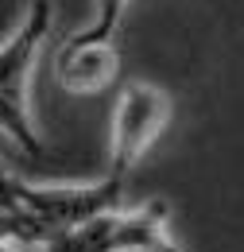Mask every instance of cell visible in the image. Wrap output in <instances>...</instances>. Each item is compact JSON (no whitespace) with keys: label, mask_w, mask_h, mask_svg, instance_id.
<instances>
[{"label":"cell","mask_w":244,"mask_h":252,"mask_svg":"<svg viewBox=\"0 0 244 252\" xmlns=\"http://www.w3.org/2000/svg\"><path fill=\"white\" fill-rule=\"evenodd\" d=\"M51 24H55L51 0H31L28 16L0 47V132L39 159L47 156V148L31 125V70L51 35Z\"/></svg>","instance_id":"1"},{"label":"cell","mask_w":244,"mask_h":252,"mask_svg":"<svg viewBox=\"0 0 244 252\" xmlns=\"http://www.w3.org/2000/svg\"><path fill=\"white\" fill-rule=\"evenodd\" d=\"M109 252H183L167 237V202H148L140 210H113Z\"/></svg>","instance_id":"5"},{"label":"cell","mask_w":244,"mask_h":252,"mask_svg":"<svg viewBox=\"0 0 244 252\" xmlns=\"http://www.w3.org/2000/svg\"><path fill=\"white\" fill-rule=\"evenodd\" d=\"M171 121V97L152 82H128L113 105V136H109V175L124 179L148 156L159 132Z\"/></svg>","instance_id":"2"},{"label":"cell","mask_w":244,"mask_h":252,"mask_svg":"<svg viewBox=\"0 0 244 252\" xmlns=\"http://www.w3.org/2000/svg\"><path fill=\"white\" fill-rule=\"evenodd\" d=\"M128 8V0H97V12H93V24L82 28L86 35H97V39H113L117 28H121V16Z\"/></svg>","instance_id":"6"},{"label":"cell","mask_w":244,"mask_h":252,"mask_svg":"<svg viewBox=\"0 0 244 252\" xmlns=\"http://www.w3.org/2000/svg\"><path fill=\"white\" fill-rule=\"evenodd\" d=\"M59 82L70 94H101L105 86L117 82L121 74V55L113 47V39H97V35L74 32L59 51Z\"/></svg>","instance_id":"4"},{"label":"cell","mask_w":244,"mask_h":252,"mask_svg":"<svg viewBox=\"0 0 244 252\" xmlns=\"http://www.w3.org/2000/svg\"><path fill=\"white\" fill-rule=\"evenodd\" d=\"M0 210L24 214V206H20V179L12 171H4V163H0Z\"/></svg>","instance_id":"7"},{"label":"cell","mask_w":244,"mask_h":252,"mask_svg":"<svg viewBox=\"0 0 244 252\" xmlns=\"http://www.w3.org/2000/svg\"><path fill=\"white\" fill-rule=\"evenodd\" d=\"M124 198V179L105 175L101 183H86V187H35L20 179V206L24 214L43 221L51 233L74 229L82 221L117 210Z\"/></svg>","instance_id":"3"}]
</instances>
